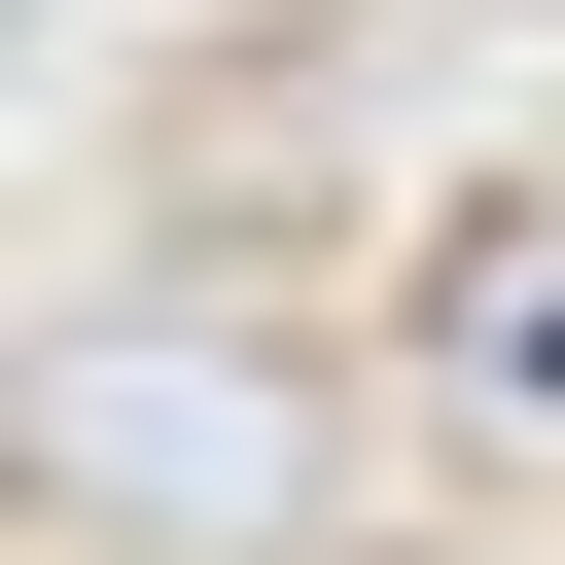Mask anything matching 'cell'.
<instances>
[{
	"mask_svg": "<svg viewBox=\"0 0 565 565\" xmlns=\"http://www.w3.org/2000/svg\"><path fill=\"white\" fill-rule=\"evenodd\" d=\"M35 494L141 530V565H282L318 530V388L282 353H177V318H71L35 353Z\"/></svg>",
	"mask_w": 565,
	"mask_h": 565,
	"instance_id": "6da1fadb",
	"label": "cell"
}]
</instances>
